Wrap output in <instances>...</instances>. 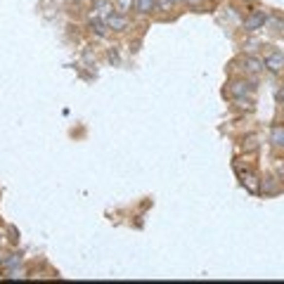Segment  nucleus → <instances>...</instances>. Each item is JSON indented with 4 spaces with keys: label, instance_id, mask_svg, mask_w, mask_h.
I'll use <instances>...</instances> for the list:
<instances>
[{
    "label": "nucleus",
    "instance_id": "obj_12",
    "mask_svg": "<svg viewBox=\"0 0 284 284\" xmlns=\"http://www.w3.org/2000/svg\"><path fill=\"white\" fill-rule=\"evenodd\" d=\"M270 142L275 144V147H284V128H272V133H270Z\"/></svg>",
    "mask_w": 284,
    "mask_h": 284
},
{
    "label": "nucleus",
    "instance_id": "obj_6",
    "mask_svg": "<svg viewBox=\"0 0 284 284\" xmlns=\"http://www.w3.org/2000/svg\"><path fill=\"white\" fill-rule=\"evenodd\" d=\"M242 182H244V187H247L248 192H261V180L256 173H242Z\"/></svg>",
    "mask_w": 284,
    "mask_h": 284
},
{
    "label": "nucleus",
    "instance_id": "obj_19",
    "mask_svg": "<svg viewBox=\"0 0 284 284\" xmlns=\"http://www.w3.org/2000/svg\"><path fill=\"white\" fill-rule=\"evenodd\" d=\"M109 59H111L114 64H121V59H119V54L116 53H109Z\"/></svg>",
    "mask_w": 284,
    "mask_h": 284
},
{
    "label": "nucleus",
    "instance_id": "obj_9",
    "mask_svg": "<svg viewBox=\"0 0 284 284\" xmlns=\"http://www.w3.org/2000/svg\"><path fill=\"white\" fill-rule=\"evenodd\" d=\"M21 266V253H7L5 261H2V267L5 270H15V267Z\"/></svg>",
    "mask_w": 284,
    "mask_h": 284
},
{
    "label": "nucleus",
    "instance_id": "obj_22",
    "mask_svg": "<svg viewBox=\"0 0 284 284\" xmlns=\"http://www.w3.org/2000/svg\"><path fill=\"white\" fill-rule=\"evenodd\" d=\"M0 242H2V232H0Z\"/></svg>",
    "mask_w": 284,
    "mask_h": 284
},
{
    "label": "nucleus",
    "instance_id": "obj_18",
    "mask_svg": "<svg viewBox=\"0 0 284 284\" xmlns=\"http://www.w3.org/2000/svg\"><path fill=\"white\" fill-rule=\"evenodd\" d=\"M206 0H185V5H192V7H199V5H204Z\"/></svg>",
    "mask_w": 284,
    "mask_h": 284
},
{
    "label": "nucleus",
    "instance_id": "obj_7",
    "mask_svg": "<svg viewBox=\"0 0 284 284\" xmlns=\"http://www.w3.org/2000/svg\"><path fill=\"white\" fill-rule=\"evenodd\" d=\"M244 71H247V73H258V71H263V59H258V57H247V59H244Z\"/></svg>",
    "mask_w": 284,
    "mask_h": 284
},
{
    "label": "nucleus",
    "instance_id": "obj_10",
    "mask_svg": "<svg viewBox=\"0 0 284 284\" xmlns=\"http://www.w3.org/2000/svg\"><path fill=\"white\" fill-rule=\"evenodd\" d=\"M154 5H157V0H135V10L140 15H149L154 10Z\"/></svg>",
    "mask_w": 284,
    "mask_h": 284
},
{
    "label": "nucleus",
    "instance_id": "obj_8",
    "mask_svg": "<svg viewBox=\"0 0 284 284\" xmlns=\"http://www.w3.org/2000/svg\"><path fill=\"white\" fill-rule=\"evenodd\" d=\"M90 29H92V34L100 36V38H105V36L109 34V26H106L105 19H92V21H90Z\"/></svg>",
    "mask_w": 284,
    "mask_h": 284
},
{
    "label": "nucleus",
    "instance_id": "obj_13",
    "mask_svg": "<svg viewBox=\"0 0 284 284\" xmlns=\"http://www.w3.org/2000/svg\"><path fill=\"white\" fill-rule=\"evenodd\" d=\"M261 190H263L266 195H275V192H280L277 178H267V182H263V185H261Z\"/></svg>",
    "mask_w": 284,
    "mask_h": 284
},
{
    "label": "nucleus",
    "instance_id": "obj_11",
    "mask_svg": "<svg viewBox=\"0 0 284 284\" xmlns=\"http://www.w3.org/2000/svg\"><path fill=\"white\" fill-rule=\"evenodd\" d=\"M133 7H135V0H114V10L121 15H128Z\"/></svg>",
    "mask_w": 284,
    "mask_h": 284
},
{
    "label": "nucleus",
    "instance_id": "obj_2",
    "mask_svg": "<svg viewBox=\"0 0 284 284\" xmlns=\"http://www.w3.org/2000/svg\"><path fill=\"white\" fill-rule=\"evenodd\" d=\"M263 69H267L270 73H280V71H284V53H280V50L267 53L266 59H263Z\"/></svg>",
    "mask_w": 284,
    "mask_h": 284
},
{
    "label": "nucleus",
    "instance_id": "obj_3",
    "mask_svg": "<svg viewBox=\"0 0 284 284\" xmlns=\"http://www.w3.org/2000/svg\"><path fill=\"white\" fill-rule=\"evenodd\" d=\"M105 21H106V26H109V31H125L130 26V19L125 17V15H121V12H111Z\"/></svg>",
    "mask_w": 284,
    "mask_h": 284
},
{
    "label": "nucleus",
    "instance_id": "obj_21",
    "mask_svg": "<svg viewBox=\"0 0 284 284\" xmlns=\"http://www.w3.org/2000/svg\"><path fill=\"white\" fill-rule=\"evenodd\" d=\"M171 2H173V5H178V2H185V0H171Z\"/></svg>",
    "mask_w": 284,
    "mask_h": 284
},
{
    "label": "nucleus",
    "instance_id": "obj_15",
    "mask_svg": "<svg viewBox=\"0 0 284 284\" xmlns=\"http://www.w3.org/2000/svg\"><path fill=\"white\" fill-rule=\"evenodd\" d=\"M171 7H173L171 0H157V5H154V10H159V12H168Z\"/></svg>",
    "mask_w": 284,
    "mask_h": 284
},
{
    "label": "nucleus",
    "instance_id": "obj_16",
    "mask_svg": "<svg viewBox=\"0 0 284 284\" xmlns=\"http://www.w3.org/2000/svg\"><path fill=\"white\" fill-rule=\"evenodd\" d=\"M258 40H248V43H244V53H253V50H258Z\"/></svg>",
    "mask_w": 284,
    "mask_h": 284
},
{
    "label": "nucleus",
    "instance_id": "obj_5",
    "mask_svg": "<svg viewBox=\"0 0 284 284\" xmlns=\"http://www.w3.org/2000/svg\"><path fill=\"white\" fill-rule=\"evenodd\" d=\"M253 88H256V86H253V83H247V81H232L230 83L232 97H247V92Z\"/></svg>",
    "mask_w": 284,
    "mask_h": 284
},
{
    "label": "nucleus",
    "instance_id": "obj_4",
    "mask_svg": "<svg viewBox=\"0 0 284 284\" xmlns=\"http://www.w3.org/2000/svg\"><path fill=\"white\" fill-rule=\"evenodd\" d=\"M92 12H95L100 19H106L111 12H114V2H111V0H95Z\"/></svg>",
    "mask_w": 284,
    "mask_h": 284
},
{
    "label": "nucleus",
    "instance_id": "obj_17",
    "mask_svg": "<svg viewBox=\"0 0 284 284\" xmlns=\"http://www.w3.org/2000/svg\"><path fill=\"white\" fill-rule=\"evenodd\" d=\"M83 62H86V64H92V62H95V53H92V50H86V53H83Z\"/></svg>",
    "mask_w": 284,
    "mask_h": 284
},
{
    "label": "nucleus",
    "instance_id": "obj_14",
    "mask_svg": "<svg viewBox=\"0 0 284 284\" xmlns=\"http://www.w3.org/2000/svg\"><path fill=\"white\" fill-rule=\"evenodd\" d=\"M266 26H272L275 31H284V17H270V15H267Z\"/></svg>",
    "mask_w": 284,
    "mask_h": 284
},
{
    "label": "nucleus",
    "instance_id": "obj_20",
    "mask_svg": "<svg viewBox=\"0 0 284 284\" xmlns=\"http://www.w3.org/2000/svg\"><path fill=\"white\" fill-rule=\"evenodd\" d=\"M2 261H5V253L0 251V267H2Z\"/></svg>",
    "mask_w": 284,
    "mask_h": 284
},
{
    "label": "nucleus",
    "instance_id": "obj_1",
    "mask_svg": "<svg viewBox=\"0 0 284 284\" xmlns=\"http://www.w3.org/2000/svg\"><path fill=\"white\" fill-rule=\"evenodd\" d=\"M266 21H267V12H263V10H253V12L242 21V29H244L247 34H253V31L263 29V26H266Z\"/></svg>",
    "mask_w": 284,
    "mask_h": 284
}]
</instances>
